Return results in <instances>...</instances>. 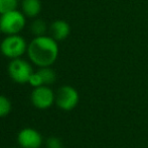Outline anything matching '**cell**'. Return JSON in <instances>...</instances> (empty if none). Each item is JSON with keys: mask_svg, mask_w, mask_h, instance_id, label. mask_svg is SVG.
<instances>
[{"mask_svg": "<svg viewBox=\"0 0 148 148\" xmlns=\"http://www.w3.org/2000/svg\"><path fill=\"white\" fill-rule=\"evenodd\" d=\"M27 55L32 63L39 67H49L59 56V45L53 37H35L27 46Z\"/></svg>", "mask_w": 148, "mask_h": 148, "instance_id": "1", "label": "cell"}, {"mask_svg": "<svg viewBox=\"0 0 148 148\" xmlns=\"http://www.w3.org/2000/svg\"><path fill=\"white\" fill-rule=\"evenodd\" d=\"M26 24L23 12L15 9L0 15V32L6 36L18 35Z\"/></svg>", "mask_w": 148, "mask_h": 148, "instance_id": "2", "label": "cell"}, {"mask_svg": "<svg viewBox=\"0 0 148 148\" xmlns=\"http://www.w3.org/2000/svg\"><path fill=\"white\" fill-rule=\"evenodd\" d=\"M27 44L25 40L19 35L6 36L0 44V51L5 57L16 59L27 51Z\"/></svg>", "mask_w": 148, "mask_h": 148, "instance_id": "3", "label": "cell"}, {"mask_svg": "<svg viewBox=\"0 0 148 148\" xmlns=\"http://www.w3.org/2000/svg\"><path fill=\"white\" fill-rule=\"evenodd\" d=\"M80 95L76 88L71 85L60 87L56 93V104L62 111H72L78 106Z\"/></svg>", "mask_w": 148, "mask_h": 148, "instance_id": "4", "label": "cell"}, {"mask_svg": "<svg viewBox=\"0 0 148 148\" xmlns=\"http://www.w3.org/2000/svg\"><path fill=\"white\" fill-rule=\"evenodd\" d=\"M8 73L13 81L23 84L29 81L33 70L27 61L20 58H16V59H12L8 65Z\"/></svg>", "mask_w": 148, "mask_h": 148, "instance_id": "5", "label": "cell"}, {"mask_svg": "<svg viewBox=\"0 0 148 148\" xmlns=\"http://www.w3.org/2000/svg\"><path fill=\"white\" fill-rule=\"evenodd\" d=\"M31 103L36 109L47 110L56 101V94L47 85L35 87L31 92Z\"/></svg>", "mask_w": 148, "mask_h": 148, "instance_id": "6", "label": "cell"}, {"mask_svg": "<svg viewBox=\"0 0 148 148\" xmlns=\"http://www.w3.org/2000/svg\"><path fill=\"white\" fill-rule=\"evenodd\" d=\"M17 141L21 148H39L42 144V137L35 129L24 128L18 133Z\"/></svg>", "mask_w": 148, "mask_h": 148, "instance_id": "7", "label": "cell"}, {"mask_svg": "<svg viewBox=\"0 0 148 148\" xmlns=\"http://www.w3.org/2000/svg\"><path fill=\"white\" fill-rule=\"evenodd\" d=\"M51 37L56 41H64L69 37L71 33V26L66 20L58 19L51 24Z\"/></svg>", "mask_w": 148, "mask_h": 148, "instance_id": "8", "label": "cell"}, {"mask_svg": "<svg viewBox=\"0 0 148 148\" xmlns=\"http://www.w3.org/2000/svg\"><path fill=\"white\" fill-rule=\"evenodd\" d=\"M22 12L27 17H36L41 10L40 0H22Z\"/></svg>", "mask_w": 148, "mask_h": 148, "instance_id": "9", "label": "cell"}, {"mask_svg": "<svg viewBox=\"0 0 148 148\" xmlns=\"http://www.w3.org/2000/svg\"><path fill=\"white\" fill-rule=\"evenodd\" d=\"M40 75L41 79L43 81V85H49L53 84L57 79V74L51 68L49 67H41L37 71Z\"/></svg>", "mask_w": 148, "mask_h": 148, "instance_id": "10", "label": "cell"}, {"mask_svg": "<svg viewBox=\"0 0 148 148\" xmlns=\"http://www.w3.org/2000/svg\"><path fill=\"white\" fill-rule=\"evenodd\" d=\"M31 33L34 35L35 37H40L45 36V32H47V24L45 20L37 18V19L33 20L32 24L30 26Z\"/></svg>", "mask_w": 148, "mask_h": 148, "instance_id": "11", "label": "cell"}, {"mask_svg": "<svg viewBox=\"0 0 148 148\" xmlns=\"http://www.w3.org/2000/svg\"><path fill=\"white\" fill-rule=\"evenodd\" d=\"M17 1L18 0H0V13L3 14L15 10L17 8Z\"/></svg>", "mask_w": 148, "mask_h": 148, "instance_id": "12", "label": "cell"}, {"mask_svg": "<svg viewBox=\"0 0 148 148\" xmlns=\"http://www.w3.org/2000/svg\"><path fill=\"white\" fill-rule=\"evenodd\" d=\"M11 111V103L4 95H0V118L6 117Z\"/></svg>", "mask_w": 148, "mask_h": 148, "instance_id": "13", "label": "cell"}, {"mask_svg": "<svg viewBox=\"0 0 148 148\" xmlns=\"http://www.w3.org/2000/svg\"><path fill=\"white\" fill-rule=\"evenodd\" d=\"M28 83H30L31 86H33L34 88L35 87H39V86H41V85H43V81H42V79H41L38 72H33V73L31 74Z\"/></svg>", "mask_w": 148, "mask_h": 148, "instance_id": "14", "label": "cell"}, {"mask_svg": "<svg viewBox=\"0 0 148 148\" xmlns=\"http://www.w3.org/2000/svg\"><path fill=\"white\" fill-rule=\"evenodd\" d=\"M47 148H64L62 142L58 137H51L47 141Z\"/></svg>", "mask_w": 148, "mask_h": 148, "instance_id": "15", "label": "cell"}, {"mask_svg": "<svg viewBox=\"0 0 148 148\" xmlns=\"http://www.w3.org/2000/svg\"><path fill=\"white\" fill-rule=\"evenodd\" d=\"M0 15H1V13H0Z\"/></svg>", "mask_w": 148, "mask_h": 148, "instance_id": "16", "label": "cell"}]
</instances>
